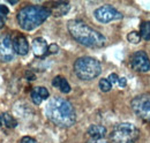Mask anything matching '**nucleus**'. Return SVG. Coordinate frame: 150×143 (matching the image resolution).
Returning a JSON list of instances; mask_svg holds the SVG:
<instances>
[{"label":"nucleus","instance_id":"f257e3e1","mask_svg":"<svg viewBox=\"0 0 150 143\" xmlns=\"http://www.w3.org/2000/svg\"><path fill=\"white\" fill-rule=\"evenodd\" d=\"M46 118L56 126L67 128L75 124L76 114L73 105L65 98L53 97L51 98L45 107Z\"/></svg>","mask_w":150,"mask_h":143},{"label":"nucleus","instance_id":"f03ea898","mask_svg":"<svg viewBox=\"0 0 150 143\" xmlns=\"http://www.w3.org/2000/svg\"><path fill=\"white\" fill-rule=\"evenodd\" d=\"M67 29L77 43L87 47H103L106 43V38L104 36L83 21L71 20L67 23Z\"/></svg>","mask_w":150,"mask_h":143},{"label":"nucleus","instance_id":"7ed1b4c3","mask_svg":"<svg viewBox=\"0 0 150 143\" xmlns=\"http://www.w3.org/2000/svg\"><path fill=\"white\" fill-rule=\"evenodd\" d=\"M51 15V11L42 6H27L18 13V23L27 31H31L44 23Z\"/></svg>","mask_w":150,"mask_h":143},{"label":"nucleus","instance_id":"20e7f679","mask_svg":"<svg viewBox=\"0 0 150 143\" xmlns=\"http://www.w3.org/2000/svg\"><path fill=\"white\" fill-rule=\"evenodd\" d=\"M74 72L79 79L89 81V80L96 79L100 74L102 66H100V62L95 58L81 57L75 60Z\"/></svg>","mask_w":150,"mask_h":143},{"label":"nucleus","instance_id":"39448f33","mask_svg":"<svg viewBox=\"0 0 150 143\" xmlns=\"http://www.w3.org/2000/svg\"><path fill=\"white\" fill-rule=\"evenodd\" d=\"M139 128L131 122H121L113 128L111 141L113 143H135L139 139Z\"/></svg>","mask_w":150,"mask_h":143},{"label":"nucleus","instance_id":"423d86ee","mask_svg":"<svg viewBox=\"0 0 150 143\" xmlns=\"http://www.w3.org/2000/svg\"><path fill=\"white\" fill-rule=\"evenodd\" d=\"M132 110L139 118L150 122V93L139 95L133 98Z\"/></svg>","mask_w":150,"mask_h":143},{"label":"nucleus","instance_id":"0eeeda50","mask_svg":"<svg viewBox=\"0 0 150 143\" xmlns=\"http://www.w3.org/2000/svg\"><path fill=\"white\" fill-rule=\"evenodd\" d=\"M96 20L100 23H110L115 20H121L122 14L118 12L112 6H102L94 12Z\"/></svg>","mask_w":150,"mask_h":143},{"label":"nucleus","instance_id":"6e6552de","mask_svg":"<svg viewBox=\"0 0 150 143\" xmlns=\"http://www.w3.org/2000/svg\"><path fill=\"white\" fill-rule=\"evenodd\" d=\"M129 62L134 71L140 73H147L150 71V59L148 54L143 51H137L132 54Z\"/></svg>","mask_w":150,"mask_h":143},{"label":"nucleus","instance_id":"1a4fd4ad","mask_svg":"<svg viewBox=\"0 0 150 143\" xmlns=\"http://www.w3.org/2000/svg\"><path fill=\"white\" fill-rule=\"evenodd\" d=\"M14 50L12 45V38L8 35H4L0 37V61L8 62L12 61L14 58Z\"/></svg>","mask_w":150,"mask_h":143},{"label":"nucleus","instance_id":"9d476101","mask_svg":"<svg viewBox=\"0 0 150 143\" xmlns=\"http://www.w3.org/2000/svg\"><path fill=\"white\" fill-rule=\"evenodd\" d=\"M12 45H13L14 52L20 54V55H25L29 52V43L24 36H14L12 38Z\"/></svg>","mask_w":150,"mask_h":143},{"label":"nucleus","instance_id":"9b49d317","mask_svg":"<svg viewBox=\"0 0 150 143\" xmlns=\"http://www.w3.org/2000/svg\"><path fill=\"white\" fill-rule=\"evenodd\" d=\"M31 49H33V52L36 57H44L45 54L47 53V50H49V45L46 43V40L44 38H35L33 40V44H31Z\"/></svg>","mask_w":150,"mask_h":143},{"label":"nucleus","instance_id":"f8f14e48","mask_svg":"<svg viewBox=\"0 0 150 143\" xmlns=\"http://www.w3.org/2000/svg\"><path fill=\"white\" fill-rule=\"evenodd\" d=\"M31 101L35 105H40L43 101L49 98V91L44 87H35L31 90Z\"/></svg>","mask_w":150,"mask_h":143},{"label":"nucleus","instance_id":"ddd939ff","mask_svg":"<svg viewBox=\"0 0 150 143\" xmlns=\"http://www.w3.org/2000/svg\"><path fill=\"white\" fill-rule=\"evenodd\" d=\"M69 8H71L69 2H66V1L53 2L52 9H51V14H53V16H56V18H60V16L66 15L69 12Z\"/></svg>","mask_w":150,"mask_h":143},{"label":"nucleus","instance_id":"4468645a","mask_svg":"<svg viewBox=\"0 0 150 143\" xmlns=\"http://www.w3.org/2000/svg\"><path fill=\"white\" fill-rule=\"evenodd\" d=\"M106 134V128L102 125H91L88 128V135L93 140H99L103 139Z\"/></svg>","mask_w":150,"mask_h":143},{"label":"nucleus","instance_id":"2eb2a0df","mask_svg":"<svg viewBox=\"0 0 150 143\" xmlns=\"http://www.w3.org/2000/svg\"><path fill=\"white\" fill-rule=\"evenodd\" d=\"M52 86L56 87V88H59L62 93H69L71 92V86H69V83L62 76H56L52 80Z\"/></svg>","mask_w":150,"mask_h":143},{"label":"nucleus","instance_id":"dca6fc26","mask_svg":"<svg viewBox=\"0 0 150 143\" xmlns=\"http://www.w3.org/2000/svg\"><path fill=\"white\" fill-rule=\"evenodd\" d=\"M1 121H4V125L6 126L7 128H15L16 126H18V121L9 114V113H7V112H5V113H2V115H1Z\"/></svg>","mask_w":150,"mask_h":143},{"label":"nucleus","instance_id":"f3484780","mask_svg":"<svg viewBox=\"0 0 150 143\" xmlns=\"http://www.w3.org/2000/svg\"><path fill=\"white\" fill-rule=\"evenodd\" d=\"M140 36H141V38H143L144 40H149L150 39V21H146V22L141 23V27H140Z\"/></svg>","mask_w":150,"mask_h":143},{"label":"nucleus","instance_id":"a211bd4d","mask_svg":"<svg viewBox=\"0 0 150 143\" xmlns=\"http://www.w3.org/2000/svg\"><path fill=\"white\" fill-rule=\"evenodd\" d=\"M8 13H9L8 7L5 6V5H0V27L5 24Z\"/></svg>","mask_w":150,"mask_h":143},{"label":"nucleus","instance_id":"6ab92c4d","mask_svg":"<svg viewBox=\"0 0 150 143\" xmlns=\"http://www.w3.org/2000/svg\"><path fill=\"white\" fill-rule=\"evenodd\" d=\"M99 89L102 90L103 92H109L110 90L112 89V84L109 82L108 79H102L99 81Z\"/></svg>","mask_w":150,"mask_h":143},{"label":"nucleus","instance_id":"aec40b11","mask_svg":"<svg viewBox=\"0 0 150 143\" xmlns=\"http://www.w3.org/2000/svg\"><path fill=\"white\" fill-rule=\"evenodd\" d=\"M127 39H128V42L132 43V44H137V43H140V40H141L140 33H137V31H132V33H129V34L127 35Z\"/></svg>","mask_w":150,"mask_h":143},{"label":"nucleus","instance_id":"412c9836","mask_svg":"<svg viewBox=\"0 0 150 143\" xmlns=\"http://www.w3.org/2000/svg\"><path fill=\"white\" fill-rule=\"evenodd\" d=\"M108 80H109V82H110L111 84H115V83H118L119 77H118V75H117L115 73H112V74H110V75H109Z\"/></svg>","mask_w":150,"mask_h":143},{"label":"nucleus","instance_id":"4be33fe9","mask_svg":"<svg viewBox=\"0 0 150 143\" xmlns=\"http://www.w3.org/2000/svg\"><path fill=\"white\" fill-rule=\"evenodd\" d=\"M47 52L51 54H56L59 52V46L57 45V44H51V45H49V50H47Z\"/></svg>","mask_w":150,"mask_h":143},{"label":"nucleus","instance_id":"5701e85b","mask_svg":"<svg viewBox=\"0 0 150 143\" xmlns=\"http://www.w3.org/2000/svg\"><path fill=\"white\" fill-rule=\"evenodd\" d=\"M19 143H38V142L35 139L30 137V136H24V137H22V139L20 140Z\"/></svg>","mask_w":150,"mask_h":143},{"label":"nucleus","instance_id":"b1692460","mask_svg":"<svg viewBox=\"0 0 150 143\" xmlns=\"http://www.w3.org/2000/svg\"><path fill=\"white\" fill-rule=\"evenodd\" d=\"M126 84H127V80H126L125 77H120L119 81H118V86H119L120 88H125Z\"/></svg>","mask_w":150,"mask_h":143},{"label":"nucleus","instance_id":"393cba45","mask_svg":"<svg viewBox=\"0 0 150 143\" xmlns=\"http://www.w3.org/2000/svg\"><path fill=\"white\" fill-rule=\"evenodd\" d=\"M87 143H110V142H108L106 140H104V139H99V140H89Z\"/></svg>","mask_w":150,"mask_h":143},{"label":"nucleus","instance_id":"a878e982","mask_svg":"<svg viewBox=\"0 0 150 143\" xmlns=\"http://www.w3.org/2000/svg\"><path fill=\"white\" fill-rule=\"evenodd\" d=\"M25 77H27L29 81H31V80H35V79H36V76H35L33 73H30V72H27V73H25Z\"/></svg>","mask_w":150,"mask_h":143},{"label":"nucleus","instance_id":"bb28decb","mask_svg":"<svg viewBox=\"0 0 150 143\" xmlns=\"http://www.w3.org/2000/svg\"><path fill=\"white\" fill-rule=\"evenodd\" d=\"M2 126V121H1V119H0V127Z\"/></svg>","mask_w":150,"mask_h":143}]
</instances>
